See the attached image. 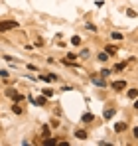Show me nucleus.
Here are the masks:
<instances>
[{"instance_id":"nucleus-1","label":"nucleus","mask_w":138,"mask_h":146,"mask_svg":"<svg viewBox=\"0 0 138 146\" xmlns=\"http://www.w3.org/2000/svg\"><path fill=\"white\" fill-rule=\"evenodd\" d=\"M6 95H8L10 99H14V101H22V99H24V95H20V93H16L14 89H8V91H6Z\"/></svg>"},{"instance_id":"nucleus-2","label":"nucleus","mask_w":138,"mask_h":146,"mask_svg":"<svg viewBox=\"0 0 138 146\" xmlns=\"http://www.w3.org/2000/svg\"><path fill=\"white\" fill-rule=\"evenodd\" d=\"M10 28H18V24L16 22H0V32H6Z\"/></svg>"},{"instance_id":"nucleus-3","label":"nucleus","mask_w":138,"mask_h":146,"mask_svg":"<svg viewBox=\"0 0 138 146\" xmlns=\"http://www.w3.org/2000/svg\"><path fill=\"white\" fill-rule=\"evenodd\" d=\"M111 87H113V89H115V91H122V89H124V87H126V83H124V81H122V79H120V81H115V83H113V85H111Z\"/></svg>"},{"instance_id":"nucleus-4","label":"nucleus","mask_w":138,"mask_h":146,"mask_svg":"<svg viewBox=\"0 0 138 146\" xmlns=\"http://www.w3.org/2000/svg\"><path fill=\"white\" fill-rule=\"evenodd\" d=\"M91 79H93L95 85H105V77H97V75H93Z\"/></svg>"},{"instance_id":"nucleus-5","label":"nucleus","mask_w":138,"mask_h":146,"mask_svg":"<svg viewBox=\"0 0 138 146\" xmlns=\"http://www.w3.org/2000/svg\"><path fill=\"white\" fill-rule=\"evenodd\" d=\"M115 130H116V132H122V130H126V122H116V124H115Z\"/></svg>"},{"instance_id":"nucleus-6","label":"nucleus","mask_w":138,"mask_h":146,"mask_svg":"<svg viewBox=\"0 0 138 146\" xmlns=\"http://www.w3.org/2000/svg\"><path fill=\"white\" fill-rule=\"evenodd\" d=\"M32 101H34V103H36V105H42V107H44V105H46V101H47V97H46V95H44V97H38V99H32Z\"/></svg>"},{"instance_id":"nucleus-7","label":"nucleus","mask_w":138,"mask_h":146,"mask_svg":"<svg viewBox=\"0 0 138 146\" xmlns=\"http://www.w3.org/2000/svg\"><path fill=\"white\" fill-rule=\"evenodd\" d=\"M75 136H77L79 140H85V138H87V132H85V130H77V132H75Z\"/></svg>"},{"instance_id":"nucleus-8","label":"nucleus","mask_w":138,"mask_h":146,"mask_svg":"<svg viewBox=\"0 0 138 146\" xmlns=\"http://www.w3.org/2000/svg\"><path fill=\"white\" fill-rule=\"evenodd\" d=\"M44 144H46V146H55V144H57V142H55L53 138H49V136H47L46 140H44Z\"/></svg>"},{"instance_id":"nucleus-9","label":"nucleus","mask_w":138,"mask_h":146,"mask_svg":"<svg viewBox=\"0 0 138 146\" xmlns=\"http://www.w3.org/2000/svg\"><path fill=\"white\" fill-rule=\"evenodd\" d=\"M113 117H115V111H113V109L105 111V119H113Z\"/></svg>"},{"instance_id":"nucleus-10","label":"nucleus","mask_w":138,"mask_h":146,"mask_svg":"<svg viewBox=\"0 0 138 146\" xmlns=\"http://www.w3.org/2000/svg\"><path fill=\"white\" fill-rule=\"evenodd\" d=\"M93 121V115L91 113H85V115H83V122H91Z\"/></svg>"},{"instance_id":"nucleus-11","label":"nucleus","mask_w":138,"mask_h":146,"mask_svg":"<svg viewBox=\"0 0 138 146\" xmlns=\"http://www.w3.org/2000/svg\"><path fill=\"white\" fill-rule=\"evenodd\" d=\"M128 97H130V99H136L138 97V91H136V89H130V91H128Z\"/></svg>"},{"instance_id":"nucleus-12","label":"nucleus","mask_w":138,"mask_h":146,"mask_svg":"<svg viewBox=\"0 0 138 146\" xmlns=\"http://www.w3.org/2000/svg\"><path fill=\"white\" fill-rule=\"evenodd\" d=\"M113 40H122V34L120 32H113Z\"/></svg>"},{"instance_id":"nucleus-13","label":"nucleus","mask_w":138,"mask_h":146,"mask_svg":"<svg viewBox=\"0 0 138 146\" xmlns=\"http://www.w3.org/2000/svg\"><path fill=\"white\" fill-rule=\"evenodd\" d=\"M71 42H73V46H79V42H81V38H79V36H73V40H71Z\"/></svg>"},{"instance_id":"nucleus-14","label":"nucleus","mask_w":138,"mask_h":146,"mask_svg":"<svg viewBox=\"0 0 138 146\" xmlns=\"http://www.w3.org/2000/svg\"><path fill=\"white\" fill-rule=\"evenodd\" d=\"M115 51H116L115 46H107V53H115Z\"/></svg>"},{"instance_id":"nucleus-15","label":"nucleus","mask_w":138,"mask_h":146,"mask_svg":"<svg viewBox=\"0 0 138 146\" xmlns=\"http://www.w3.org/2000/svg\"><path fill=\"white\" fill-rule=\"evenodd\" d=\"M12 111H14V113H16V115H20V113H22V109H20V107H18V105H14V107H12Z\"/></svg>"},{"instance_id":"nucleus-16","label":"nucleus","mask_w":138,"mask_h":146,"mask_svg":"<svg viewBox=\"0 0 138 146\" xmlns=\"http://www.w3.org/2000/svg\"><path fill=\"white\" fill-rule=\"evenodd\" d=\"M44 95H46V97H51V95H53V91H51V89H44Z\"/></svg>"},{"instance_id":"nucleus-17","label":"nucleus","mask_w":138,"mask_h":146,"mask_svg":"<svg viewBox=\"0 0 138 146\" xmlns=\"http://www.w3.org/2000/svg\"><path fill=\"white\" fill-rule=\"evenodd\" d=\"M99 59H101V61H107L109 57H107V53H99Z\"/></svg>"},{"instance_id":"nucleus-18","label":"nucleus","mask_w":138,"mask_h":146,"mask_svg":"<svg viewBox=\"0 0 138 146\" xmlns=\"http://www.w3.org/2000/svg\"><path fill=\"white\" fill-rule=\"evenodd\" d=\"M124 65H126V63H118L115 69H116V71H120V69H124Z\"/></svg>"},{"instance_id":"nucleus-19","label":"nucleus","mask_w":138,"mask_h":146,"mask_svg":"<svg viewBox=\"0 0 138 146\" xmlns=\"http://www.w3.org/2000/svg\"><path fill=\"white\" fill-rule=\"evenodd\" d=\"M44 136H46V138L49 136V128H47V126H44Z\"/></svg>"},{"instance_id":"nucleus-20","label":"nucleus","mask_w":138,"mask_h":146,"mask_svg":"<svg viewBox=\"0 0 138 146\" xmlns=\"http://www.w3.org/2000/svg\"><path fill=\"white\" fill-rule=\"evenodd\" d=\"M0 77H8V71H4V69H2V71H0Z\"/></svg>"},{"instance_id":"nucleus-21","label":"nucleus","mask_w":138,"mask_h":146,"mask_svg":"<svg viewBox=\"0 0 138 146\" xmlns=\"http://www.w3.org/2000/svg\"><path fill=\"white\" fill-rule=\"evenodd\" d=\"M134 138H138V128H134Z\"/></svg>"},{"instance_id":"nucleus-22","label":"nucleus","mask_w":138,"mask_h":146,"mask_svg":"<svg viewBox=\"0 0 138 146\" xmlns=\"http://www.w3.org/2000/svg\"><path fill=\"white\" fill-rule=\"evenodd\" d=\"M134 107H136V109H138V97H136V103H134Z\"/></svg>"}]
</instances>
